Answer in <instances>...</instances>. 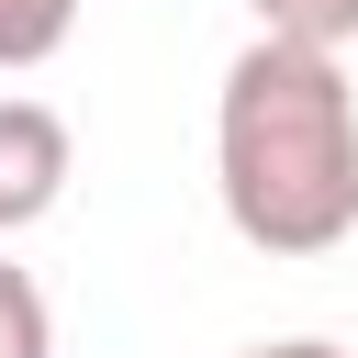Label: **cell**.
Listing matches in <instances>:
<instances>
[{"label": "cell", "mask_w": 358, "mask_h": 358, "mask_svg": "<svg viewBox=\"0 0 358 358\" xmlns=\"http://www.w3.org/2000/svg\"><path fill=\"white\" fill-rule=\"evenodd\" d=\"M213 190L257 257H324L358 235V90L324 45L257 34L213 101Z\"/></svg>", "instance_id": "1"}, {"label": "cell", "mask_w": 358, "mask_h": 358, "mask_svg": "<svg viewBox=\"0 0 358 358\" xmlns=\"http://www.w3.org/2000/svg\"><path fill=\"white\" fill-rule=\"evenodd\" d=\"M67 168H78L67 123H56L45 101H0V235L45 224V213L67 201Z\"/></svg>", "instance_id": "2"}, {"label": "cell", "mask_w": 358, "mask_h": 358, "mask_svg": "<svg viewBox=\"0 0 358 358\" xmlns=\"http://www.w3.org/2000/svg\"><path fill=\"white\" fill-rule=\"evenodd\" d=\"M0 358H56V313H45L34 268H11V257H0Z\"/></svg>", "instance_id": "3"}, {"label": "cell", "mask_w": 358, "mask_h": 358, "mask_svg": "<svg viewBox=\"0 0 358 358\" xmlns=\"http://www.w3.org/2000/svg\"><path fill=\"white\" fill-rule=\"evenodd\" d=\"M67 22H78V0H0V67H45L67 45Z\"/></svg>", "instance_id": "4"}, {"label": "cell", "mask_w": 358, "mask_h": 358, "mask_svg": "<svg viewBox=\"0 0 358 358\" xmlns=\"http://www.w3.org/2000/svg\"><path fill=\"white\" fill-rule=\"evenodd\" d=\"M257 34H280V45H347L358 34V0H257Z\"/></svg>", "instance_id": "5"}, {"label": "cell", "mask_w": 358, "mask_h": 358, "mask_svg": "<svg viewBox=\"0 0 358 358\" xmlns=\"http://www.w3.org/2000/svg\"><path fill=\"white\" fill-rule=\"evenodd\" d=\"M235 358H347L336 336H268V347H235Z\"/></svg>", "instance_id": "6"}]
</instances>
